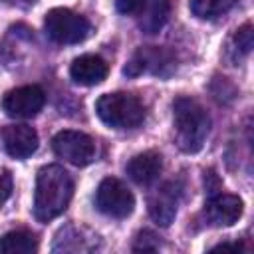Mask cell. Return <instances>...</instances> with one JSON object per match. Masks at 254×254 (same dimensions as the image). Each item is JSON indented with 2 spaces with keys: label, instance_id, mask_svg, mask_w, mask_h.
I'll return each mask as SVG.
<instances>
[{
  "label": "cell",
  "instance_id": "obj_1",
  "mask_svg": "<svg viewBox=\"0 0 254 254\" xmlns=\"http://www.w3.org/2000/svg\"><path fill=\"white\" fill-rule=\"evenodd\" d=\"M73 194V181L62 165H46L36 175L34 189V216L40 222L58 218L69 204Z\"/></svg>",
  "mask_w": 254,
  "mask_h": 254
},
{
  "label": "cell",
  "instance_id": "obj_2",
  "mask_svg": "<svg viewBox=\"0 0 254 254\" xmlns=\"http://www.w3.org/2000/svg\"><path fill=\"white\" fill-rule=\"evenodd\" d=\"M175 143L185 153H198L210 133V117L204 107L190 97H177L173 103Z\"/></svg>",
  "mask_w": 254,
  "mask_h": 254
},
{
  "label": "cell",
  "instance_id": "obj_3",
  "mask_svg": "<svg viewBox=\"0 0 254 254\" xmlns=\"http://www.w3.org/2000/svg\"><path fill=\"white\" fill-rule=\"evenodd\" d=\"M95 113L105 125L113 129H131L143 123L145 105L133 93L113 91V93H103L95 101Z\"/></svg>",
  "mask_w": 254,
  "mask_h": 254
},
{
  "label": "cell",
  "instance_id": "obj_4",
  "mask_svg": "<svg viewBox=\"0 0 254 254\" xmlns=\"http://www.w3.org/2000/svg\"><path fill=\"white\" fill-rule=\"evenodd\" d=\"M44 30L58 44H79L87 38L91 26L87 18L69 8H52L44 18Z\"/></svg>",
  "mask_w": 254,
  "mask_h": 254
},
{
  "label": "cell",
  "instance_id": "obj_5",
  "mask_svg": "<svg viewBox=\"0 0 254 254\" xmlns=\"http://www.w3.org/2000/svg\"><path fill=\"white\" fill-rule=\"evenodd\" d=\"M95 206L105 216L127 218L135 208V196L123 181L107 177L99 183L95 190Z\"/></svg>",
  "mask_w": 254,
  "mask_h": 254
},
{
  "label": "cell",
  "instance_id": "obj_6",
  "mask_svg": "<svg viewBox=\"0 0 254 254\" xmlns=\"http://www.w3.org/2000/svg\"><path fill=\"white\" fill-rule=\"evenodd\" d=\"M52 149L60 159H64L75 167L89 165L97 155L95 141L89 135H85L81 131H73V129H64V131L56 133L52 139Z\"/></svg>",
  "mask_w": 254,
  "mask_h": 254
},
{
  "label": "cell",
  "instance_id": "obj_7",
  "mask_svg": "<svg viewBox=\"0 0 254 254\" xmlns=\"http://www.w3.org/2000/svg\"><path fill=\"white\" fill-rule=\"evenodd\" d=\"M46 103V93L40 85H22L10 89L2 99V109L8 117L30 119L36 117Z\"/></svg>",
  "mask_w": 254,
  "mask_h": 254
},
{
  "label": "cell",
  "instance_id": "obj_8",
  "mask_svg": "<svg viewBox=\"0 0 254 254\" xmlns=\"http://www.w3.org/2000/svg\"><path fill=\"white\" fill-rule=\"evenodd\" d=\"M179 200H181V189L177 183L169 181L163 183L151 196H149V214L159 226H169L179 210Z\"/></svg>",
  "mask_w": 254,
  "mask_h": 254
},
{
  "label": "cell",
  "instance_id": "obj_9",
  "mask_svg": "<svg viewBox=\"0 0 254 254\" xmlns=\"http://www.w3.org/2000/svg\"><path fill=\"white\" fill-rule=\"evenodd\" d=\"M242 210H244V202L240 196L216 192L210 194L204 206V216L212 226H232L242 216Z\"/></svg>",
  "mask_w": 254,
  "mask_h": 254
},
{
  "label": "cell",
  "instance_id": "obj_10",
  "mask_svg": "<svg viewBox=\"0 0 254 254\" xmlns=\"http://www.w3.org/2000/svg\"><path fill=\"white\" fill-rule=\"evenodd\" d=\"M2 143L10 157L14 159H26L36 153L40 139L34 127L26 123H14L2 129Z\"/></svg>",
  "mask_w": 254,
  "mask_h": 254
},
{
  "label": "cell",
  "instance_id": "obj_11",
  "mask_svg": "<svg viewBox=\"0 0 254 254\" xmlns=\"http://www.w3.org/2000/svg\"><path fill=\"white\" fill-rule=\"evenodd\" d=\"M171 12V2L169 0H137L133 18L137 20V26L145 34H157Z\"/></svg>",
  "mask_w": 254,
  "mask_h": 254
},
{
  "label": "cell",
  "instance_id": "obj_12",
  "mask_svg": "<svg viewBox=\"0 0 254 254\" xmlns=\"http://www.w3.org/2000/svg\"><path fill=\"white\" fill-rule=\"evenodd\" d=\"M107 73H109L107 62L95 54H83L75 58L69 65V75L79 85H97L107 77Z\"/></svg>",
  "mask_w": 254,
  "mask_h": 254
},
{
  "label": "cell",
  "instance_id": "obj_13",
  "mask_svg": "<svg viewBox=\"0 0 254 254\" xmlns=\"http://www.w3.org/2000/svg\"><path fill=\"white\" fill-rule=\"evenodd\" d=\"M161 171H163V159L157 151H143L127 163L129 179L137 185H143V187L155 183L159 179Z\"/></svg>",
  "mask_w": 254,
  "mask_h": 254
},
{
  "label": "cell",
  "instance_id": "obj_14",
  "mask_svg": "<svg viewBox=\"0 0 254 254\" xmlns=\"http://www.w3.org/2000/svg\"><path fill=\"white\" fill-rule=\"evenodd\" d=\"M171 65V58L165 50H157V48H141L139 52L133 54L131 62L125 65V75H139L145 71L151 73H165L163 67Z\"/></svg>",
  "mask_w": 254,
  "mask_h": 254
},
{
  "label": "cell",
  "instance_id": "obj_15",
  "mask_svg": "<svg viewBox=\"0 0 254 254\" xmlns=\"http://www.w3.org/2000/svg\"><path fill=\"white\" fill-rule=\"evenodd\" d=\"M38 250V238L28 230H10L0 236L2 254H32Z\"/></svg>",
  "mask_w": 254,
  "mask_h": 254
},
{
  "label": "cell",
  "instance_id": "obj_16",
  "mask_svg": "<svg viewBox=\"0 0 254 254\" xmlns=\"http://www.w3.org/2000/svg\"><path fill=\"white\" fill-rule=\"evenodd\" d=\"M238 0H190V12L196 18L202 20H212L218 18L222 14H226L228 10H232L236 6Z\"/></svg>",
  "mask_w": 254,
  "mask_h": 254
},
{
  "label": "cell",
  "instance_id": "obj_17",
  "mask_svg": "<svg viewBox=\"0 0 254 254\" xmlns=\"http://www.w3.org/2000/svg\"><path fill=\"white\" fill-rule=\"evenodd\" d=\"M234 46L236 50H240L242 54H248L254 46V32H252V24H244L234 32Z\"/></svg>",
  "mask_w": 254,
  "mask_h": 254
},
{
  "label": "cell",
  "instance_id": "obj_18",
  "mask_svg": "<svg viewBox=\"0 0 254 254\" xmlns=\"http://www.w3.org/2000/svg\"><path fill=\"white\" fill-rule=\"evenodd\" d=\"M12 189H14V181H12V175L8 171H2L0 173V206L10 198L12 194Z\"/></svg>",
  "mask_w": 254,
  "mask_h": 254
},
{
  "label": "cell",
  "instance_id": "obj_19",
  "mask_svg": "<svg viewBox=\"0 0 254 254\" xmlns=\"http://www.w3.org/2000/svg\"><path fill=\"white\" fill-rule=\"evenodd\" d=\"M2 4H10V6H30V4H34L36 0H0Z\"/></svg>",
  "mask_w": 254,
  "mask_h": 254
},
{
  "label": "cell",
  "instance_id": "obj_20",
  "mask_svg": "<svg viewBox=\"0 0 254 254\" xmlns=\"http://www.w3.org/2000/svg\"><path fill=\"white\" fill-rule=\"evenodd\" d=\"M212 250H242V244H218Z\"/></svg>",
  "mask_w": 254,
  "mask_h": 254
}]
</instances>
